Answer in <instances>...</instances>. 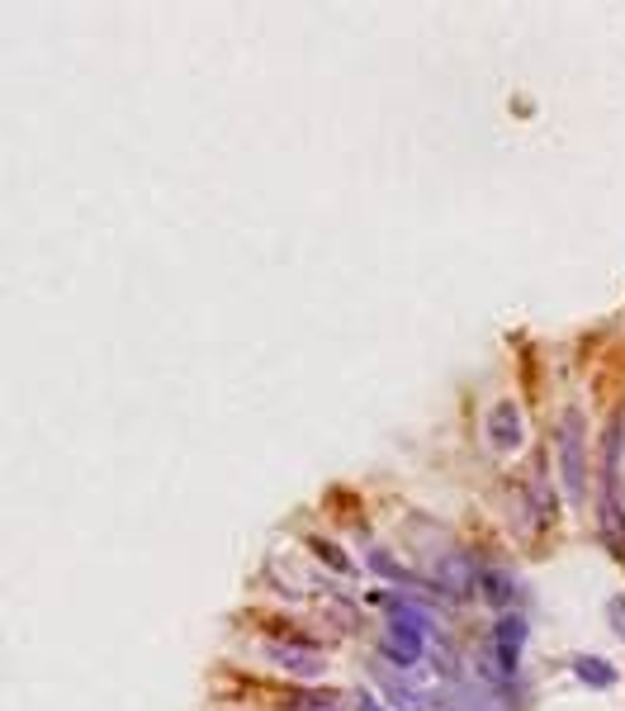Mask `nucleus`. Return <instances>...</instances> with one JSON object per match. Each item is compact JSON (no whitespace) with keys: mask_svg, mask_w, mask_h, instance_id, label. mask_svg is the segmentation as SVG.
Listing matches in <instances>:
<instances>
[{"mask_svg":"<svg viewBox=\"0 0 625 711\" xmlns=\"http://www.w3.org/2000/svg\"><path fill=\"white\" fill-rule=\"evenodd\" d=\"M427 650V612L422 607H408L398 602L389 612V631H384V655L393 664H417Z\"/></svg>","mask_w":625,"mask_h":711,"instance_id":"1","label":"nucleus"},{"mask_svg":"<svg viewBox=\"0 0 625 711\" xmlns=\"http://www.w3.org/2000/svg\"><path fill=\"white\" fill-rule=\"evenodd\" d=\"M583 418L578 413H564L559 422V474H564V493L569 503H583V489H588V470H583Z\"/></svg>","mask_w":625,"mask_h":711,"instance_id":"2","label":"nucleus"},{"mask_svg":"<svg viewBox=\"0 0 625 711\" xmlns=\"http://www.w3.org/2000/svg\"><path fill=\"white\" fill-rule=\"evenodd\" d=\"M521 640H526V621H521V617H502L498 621V664L507 669V674L517 669Z\"/></svg>","mask_w":625,"mask_h":711,"instance_id":"3","label":"nucleus"},{"mask_svg":"<svg viewBox=\"0 0 625 711\" xmlns=\"http://www.w3.org/2000/svg\"><path fill=\"white\" fill-rule=\"evenodd\" d=\"M441 711H502V707L488 693H479V688H450L441 697Z\"/></svg>","mask_w":625,"mask_h":711,"instance_id":"4","label":"nucleus"},{"mask_svg":"<svg viewBox=\"0 0 625 711\" xmlns=\"http://www.w3.org/2000/svg\"><path fill=\"white\" fill-rule=\"evenodd\" d=\"M573 674L583 678V683H592V688H611V683H616V669H611V664H602V659H592V655L573 659Z\"/></svg>","mask_w":625,"mask_h":711,"instance_id":"5","label":"nucleus"},{"mask_svg":"<svg viewBox=\"0 0 625 711\" xmlns=\"http://www.w3.org/2000/svg\"><path fill=\"white\" fill-rule=\"evenodd\" d=\"M517 408H512V403H502L498 413H493V441H498V446H507V451H512V446H517Z\"/></svg>","mask_w":625,"mask_h":711,"instance_id":"6","label":"nucleus"},{"mask_svg":"<svg viewBox=\"0 0 625 711\" xmlns=\"http://www.w3.org/2000/svg\"><path fill=\"white\" fill-rule=\"evenodd\" d=\"M360 711H384V707H379L375 697H360Z\"/></svg>","mask_w":625,"mask_h":711,"instance_id":"7","label":"nucleus"},{"mask_svg":"<svg viewBox=\"0 0 625 711\" xmlns=\"http://www.w3.org/2000/svg\"><path fill=\"white\" fill-rule=\"evenodd\" d=\"M313 711H327V707H313Z\"/></svg>","mask_w":625,"mask_h":711,"instance_id":"8","label":"nucleus"}]
</instances>
